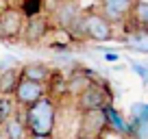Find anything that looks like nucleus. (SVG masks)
I'll return each mask as SVG.
<instances>
[{
	"mask_svg": "<svg viewBox=\"0 0 148 139\" xmlns=\"http://www.w3.org/2000/svg\"><path fill=\"white\" fill-rule=\"evenodd\" d=\"M22 117L31 135H55L57 130V100L52 96H44L22 109Z\"/></svg>",
	"mask_w": 148,
	"mask_h": 139,
	"instance_id": "nucleus-1",
	"label": "nucleus"
},
{
	"mask_svg": "<svg viewBox=\"0 0 148 139\" xmlns=\"http://www.w3.org/2000/svg\"><path fill=\"white\" fill-rule=\"evenodd\" d=\"M83 39H89V42H109L113 39V24L105 18L98 9H83Z\"/></svg>",
	"mask_w": 148,
	"mask_h": 139,
	"instance_id": "nucleus-2",
	"label": "nucleus"
},
{
	"mask_svg": "<svg viewBox=\"0 0 148 139\" xmlns=\"http://www.w3.org/2000/svg\"><path fill=\"white\" fill-rule=\"evenodd\" d=\"M113 102V96H111L107 83H102L100 78L94 80L87 89H85L81 96L74 98V104H76V111H89V109H105L107 104Z\"/></svg>",
	"mask_w": 148,
	"mask_h": 139,
	"instance_id": "nucleus-3",
	"label": "nucleus"
},
{
	"mask_svg": "<svg viewBox=\"0 0 148 139\" xmlns=\"http://www.w3.org/2000/svg\"><path fill=\"white\" fill-rule=\"evenodd\" d=\"M107 115L105 109H89V111H81L79 117V137L87 139H98L100 135L107 133Z\"/></svg>",
	"mask_w": 148,
	"mask_h": 139,
	"instance_id": "nucleus-4",
	"label": "nucleus"
},
{
	"mask_svg": "<svg viewBox=\"0 0 148 139\" xmlns=\"http://www.w3.org/2000/svg\"><path fill=\"white\" fill-rule=\"evenodd\" d=\"M24 22H26V15L22 13L20 7H5V9H0V39H5V42L18 39L22 35Z\"/></svg>",
	"mask_w": 148,
	"mask_h": 139,
	"instance_id": "nucleus-5",
	"label": "nucleus"
},
{
	"mask_svg": "<svg viewBox=\"0 0 148 139\" xmlns=\"http://www.w3.org/2000/svg\"><path fill=\"white\" fill-rule=\"evenodd\" d=\"M50 28H52V20L48 18V15L37 13V15L26 18L24 28H22V35H20V37H22L24 44H28V46H37V44H42L44 39L48 37Z\"/></svg>",
	"mask_w": 148,
	"mask_h": 139,
	"instance_id": "nucleus-6",
	"label": "nucleus"
},
{
	"mask_svg": "<svg viewBox=\"0 0 148 139\" xmlns=\"http://www.w3.org/2000/svg\"><path fill=\"white\" fill-rule=\"evenodd\" d=\"M48 93V85L46 83H39V80H31V78H20L18 80V87H15L13 91V98L15 102H18V107L24 109L28 107V104H33V102L42 100L44 96Z\"/></svg>",
	"mask_w": 148,
	"mask_h": 139,
	"instance_id": "nucleus-7",
	"label": "nucleus"
},
{
	"mask_svg": "<svg viewBox=\"0 0 148 139\" xmlns=\"http://www.w3.org/2000/svg\"><path fill=\"white\" fill-rule=\"evenodd\" d=\"M137 0H100L98 2V11L109 20L113 26H124L129 20L133 5Z\"/></svg>",
	"mask_w": 148,
	"mask_h": 139,
	"instance_id": "nucleus-8",
	"label": "nucleus"
},
{
	"mask_svg": "<svg viewBox=\"0 0 148 139\" xmlns=\"http://www.w3.org/2000/svg\"><path fill=\"white\" fill-rule=\"evenodd\" d=\"M83 13V7L76 2V0H59L57 7L50 11V20H52V26H59V28H65L70 31L76 18Z\"/></svg>",
	"mask_w": 148,
	"mask_h": 139,
	"instance_id": "nucleus-9",
	"label": "nucleus"
},
{
	"mask_svg": "<svg viewBox=\"0 0 148 139\" xmlns=\"http://www.w3.org/2000/svg\"><path fill=\"white\" fill-rule=\"evenodd\" d=\"M94 80H98V76L94 74L92 70H85V67L83 70H81V67L74 70L72 74L65 78V96H70V98L81 96V93H83Z\"/></svg>",
	"mask_w": 148,
	"mask_h": 139,
	"instance_id": "nucleus-10",
	"label": "nucleus"
},
{
	"mask_svg": "<svg viewBox=\"0 0 148 139\" xmlns=\"http://www.w3.org/2000/svg\"><path fill=\"white\" fill-rule=\"evenodd\" d=\"M0 130H2V137H5V139H28V137H31L26 124H24L22 109H20V113L7 117L5 122H0Z\"/></svg>",
	"mask_w": 148,
	"mask_h": 139,
	"instance_id": "nucleus-11",
	"label": "nucleus"
},
{
	"mask_svg": "<svg viewBox=\"0 0 148 139\" xmlns=\"http://www.w3.org/2000/svg\"><path fill=\"white\" fill-rule=\"evenodd\" d=\"M122 44L133 52L148 55V31L146 28H126L124 37H122Z\"/></svg>",
	"mask_w": 148,
	"mask_h": 139,
	"instance_id": "nucleus-12",
	"label": "nucleus"
},
{
	"mask_svg": "<svg viewBox=\"0 0 148 139\" xmlns=\"http://www.w3.org/2000/svg\"><path fill=\"white\" fill-rule=\"evenodd\" d=\"M105 115H107V128L109 133H116L120 137H126V128H129V122L122 117V113L113 107V102L105 107Z\"/></svg>",
	"mask_w": 148,
	"mask_h": 139,
	"instance_id": "nucleus-13",
	"label": "nucleus"
},
{
	"mask_svg": "<svg viewBox=\"0 0 148 139\" xmlns=\"http://www.w3.org/2000/svg\"><path fill=\"white\" fill-rule=\"evenodd\" d=\"M124 26L126 28H146L148 31V0H137L135 2Z\"/></svg>",
	"mask_w": 148,
	"mask_h": 139,
	"instance_id": "nucleus-14",
	"label": "nucleus"
},
{
	"mask_svg": "<svg viewBox=\"0 0 148 139\" xmlns=\"http://www.w3.org/2000/svg\"><path fill=\"white\" fill-rule=\"evenodd\" d=\"M20 78H22V72H20V67H15V65L2 70V72H0V96H13Z\"/></svg>",
	"mask_w": 148,
	"mask_h": 139,
	"instance_id": "nucleus-15",
	"label": "nucleus"
},
{
	"mask_svg": "<svg viewBox=\"0 0 148 139\" xmlns=\"http://www.w3.org/2000/svg\"><path fill=\"white\" fill-rule=\"evenodd\" d=\"M24 78H31V80H39V83H48L52 76V70L48 67L46 63H26L20 67Z\"/></svg>",
	"mask_w": 148,
	"mask_h": 139,
	"instance_id": "nucleus-16",
	"label": "nucleus"
},
{
	"mask_svg": "<svg viewBox=\"0 0 148 139\" xmlns=\"http://www.w3.org/2000/svg\"><path fill=\"white\" fill-rule=\"evenodd\" d=\"M18 111H20V107L13 96H0V122H5L7 117L15 115Z\"/></svg>",
	"mask_w": 148,
	"mask_h": 139,
	"instance_id": "nucleus-17",
	"label": "nucleus"
},
{
	"mask_svg": "<svg viewBox=\"0 0 148 139\" xmlns=\"http://www.w3.org/2000/svg\"><path fill=\"white\" fill-rule=\"evenodd\" d=\"M129 137L131 139H148V117H144L142 122L129 120Z\"/></svg>",
	"mask_w": 148,
	"mask_h": 139,
	"instance_id": "nucleus-18",
	"label": "nucleus"
},
{
	"mask_svg": "<svg viewBox=\"0 0 148 139\" xmlns=\"http://www.w3.org/2000/svg\"><path fill=\"white\" fill-rule=\"evenodd\" d=\"M42 7H44V0H22V13L26 15V18H31V15H37L42 13Z\"/></svg>",
	"mask_w": 148,
	"mask_h": 139,
	"instance_id": "nucleus-19",
	"label": "nucleus"
},
{
	"mask_svg": "<svg viewBox=\"0 0 148 139\" xmlns=\"http://www.w3.org/2000/svg\"><path fill=\"white\" fill-rule=\"evenodd\" d=\"M144 117H148V104L146 102H135L133 107H131V120L142 122Z\"/></svg>",
	"mask_w": 148,
	"mask_h": 139,
	"instance_id": "nucleus-20",
	"label": "nucleus"
},
{
	"mask_svg": "<svg viewBox=\"0 0 148 139\" xmlns=\"http://www.w3.org/2000/svg\"><path fill=\"white\" fill-rule=\"evenodd\" d=\"M131 70H133L135 74L142 78V83L144 85H148V63H139V61H131Z\"/></svg>",
	"mask_w": 148,
	"mask_h": 139,
	"instance_id": "nucleus-21",
	"label": "nucleus"
},
{
	"mask_svg": "<svg viewBox=\"0 0 148 139\" xmlns=\"http://www.w3.org/2000/svg\"><path fill=\"white\" fill-rule=\"evenodd\" d=\"M105 61H109V63H118V61H120V55L113 52V50H109V52H105Z\"/></svg>",
	"mask_w": 148,
	"mask_h": 139,
	"instance_id": "nucleus-22",
	"label": "nucleus"
},
{
	"mask_svg": "<svg viewBox=\"0 0 148 139\" xmlns=\"http://www.w3.org/2000/svg\"><path fill=\"white\" fill-rule=\"evenodd\" d=\"M13 65H15V59L7 57V59H2V61H0V72H2V70H7V67H13Z\"/></svg>",
	"mask_w": 148,
	"mask_h": 139,
	"instance_id": "nucleus-23",
	"label": "nucleus"
},
{
	"mask_svg": "<svg viewBox=\"0 0 148 139\" xmlns=\"http://www.w3.org/2000/svg\"><path fill=\"white\" fill-rule=\"evenodd\" d=\"M28 139H55V135H31Z\"/></svg>",
	"mask_w": 148,
	"mask_h": 139,
	"instance_id": "nucleus-24",
	"label": "nucleus"
},
{
	"mask_svg": "<svg viewBox=\"0 0 148 139\" xmlns=\"http://www.w3.org/2000/svg\"><path fill=\"white\" fill-rule=\"evenodd\" d=\"M98 139H109V137H107V133H105V135H100V137H98Z\"/></svg>",
	"mask_w": 148,
	"mask_h": 139,
	"instance_id": "nucleus-25",
	"label": "nucleus"
},
{
	"mask_svg": "<svg viewBox=\"0 0 148 139\" xmlns=\"http://www.w3.org/2000/svg\"><path fill=\"white\" fill-rule=\"evenodd\" d=\"M89 2H94V5H98V2H100V0H89Z\"/></svg>",
	"mask_w": 148,
	"mask_h": 139,
	"instance_id": "nucleus-26",
	"label": "nucleus"
},
{
	"mask_svg": "<svg viewBox=\"0 0 148 139\" xmlns=\"http://www.w3.org/2000/svg\"><path fill=\"white\" fill-rule=\"evenodd\" d=\"M76 139H87V137H76Z\"/></svg>",
	"mask_w": 148,
	"mask_h": 139,
	"instance_id": "nucleus-27",
	"label": "nucleus"
}]
</instances>
